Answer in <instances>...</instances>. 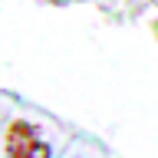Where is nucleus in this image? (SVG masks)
Masks as SVG:
<instances>
[{
    "label": "nucleus",
    "mask_w": 158,
    "mask_h": 158,
    "mask_svg": "<svg viewBox=\"0 0 158 158\" xmlns=\"http://www.w3.org/2000/svg\"><path fill=\"white\" fill-rule=\"evenodd\" d=\"M7 158H49L53 155V148L43 135H40L36 125H30V122H13L7 132Z\"/></svg>",
    "instance_id": "1"
}]
</instances>
